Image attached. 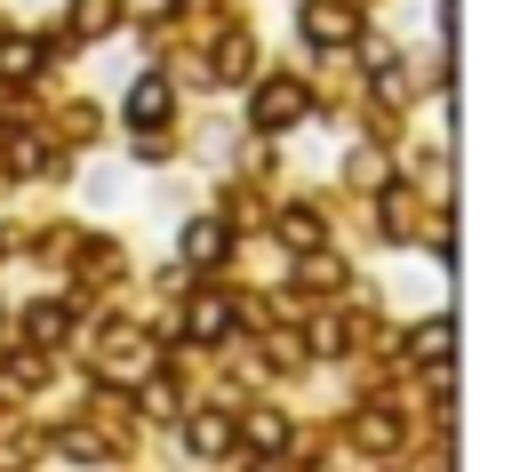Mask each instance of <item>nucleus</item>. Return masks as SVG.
Here are the masks:
<instances>
[{
	"mask_svg": "<svg viewBox=\"0 0 512 472\" xmlns=\"http://www.w3.org/2000/svg\"><path fill=\"white\" fill-rule=\"evenodd\" d=\"M304 112H312V88H304V80H264V88L248 96V120H256L264 136H280V128H296Z\"/></svg>",
	"mask_w": 512,
	"mask_h": 472,
	"instance_id": "1",
	"label": "nucleus"
},
{
	"mask_svg": "<svg viewBox=\"0 0 512 472\" xmlns=\"http://www.w3.org/2000/svg\"><path fill=\"white\" fill-rule=\"evenodd\" d=\"M304 40H320V48H352V40H360V16H352L344 0H312V8H304Z\"/></svg>",
	"mask_w": 512,
	"mask_h": 472,
	"instance_id": "2",
	"label": "nucleus"
},
{
	"mask_svg": "<svg viewBox=\"0 0 512 472\" xmlns=\"http://www.w3.org/2000/svg\"><path fill=\"white\" fill-rule=\"evenodd\" d=\"M232 320H240V312H232L224 296H192V304H184V336H192V344H224Z\"/></svg>",
	"mask_w": 512,
	"mask_h": 472,
	"instance_id": "3",
	"label": "nucleus"
},
{
	"mask_svg": "<svg viewBox=\"0 0 512 472\" xmlns=\"http://www.w3.org/2000/svg\"><path fill=\"white\" fill-rule=\"evenodd\" d=\"M168 104H176V96H168V80H136L120 112H128V120H136L144 136H160V120H168Z\"/></svg>",
	"mask_w": 512,
	"mask_h": 472,
	"instance_id": "4",
	"label": "nucleus"
},
{
	"mask_svg": "<svg viewBox=\"0 0 512 472\" xmlns=\"http://www.w3.org/2000/svg\"><path fill=\"white\" fill-rule=\"evenodd\" d=\"M224 240H232V232H224V224H216V216H192V224H184V240H176V248H184V264H216V256H224Z\"/></svg>",
	"mask_w": 512,
	"mask_h": 472,
	"instance_id": "5",
	"label": "nucleus"
},
{
	"mask_svg": "<svg viewBox=\"0 0 512 472\" xmlns=\"http://www.w3.org/2000/svg\"><path fill=\"white\" fill-rule=\"evenodd\" d=\"M184 448H192V456H224V448H232V416H216V408H200V416L184 424Z\"/></svg>",
	"mask_w": 512,
	"mask_h": 472,
	"instance_id": "6",
	"label": "nucleus"
},
{
	"mask_svg": "<svg viewBox=\"0 0 512 472\" xmlns=\"http://www.w3.org/2000/svg\"><path fill=\"white\" fill-rule=\"evenodd\" d=\"M232 440H248L256 456H280V448H288V416H272V408H256V416H248V424H240Z\"/></svg>",
	"mask_w": 512,
	"mask_h": 472,
	"instance_id": "7",
	"label": "nucleus"
},
{
	"mask_svg": "<svg viewBox=\"0 0 512 472\" xmlns=\"http://www.w3.org/2000/svg\"><path fill=\"white\" fill-rule=\"evenodd\" d=\"M24 328H32V344H64L72 304H56V296H48V304H32V312H24Z\"/></svg>",
	"mask_w": 512,
	"mask_h": 472,
	"instance_id": "8",
	"label": "nucleus"
},
{
	"mask_svg": "<svg viewBox=\"0 0 512 472\" xmlns=\"http://www.w3.org/2000/svg\"><path fill=\"white\" fill-rule=\"evenodd\" d=\"M248 64H256L248 32H224V40H216V80H248Z\"/></svg>",
	"mask_w": 512,
	"mask_h": 472,
	"instance_id": "9",
	"label": "nucleus"
},
{
	"mask_svg": "<svg viewBox=\"0 0 512 472\" xmlns=\"http://www.w3.org/2000/svg\"><path fill=\"white\" fill-rule=\"evenodd\" d=\"M448 344H456V328H448V320H424V328L408 336V360H424V368H440V352H448Z\"/></svg>",
	"mask_w": 512,
	"mask_h": 472,
	"instance_id": "10",
	"label": "nucleus"
},
{
	"mask_svg": "<svg viewBox=\"0 0 512 472\" xmlns=\"http://www.w3.org/2000/svg\"><path fill=\"white\" fill-rule=\"evenodd\" d=\"M40 72V40H0V80H32Z\"/></svg>",
	"mask_w": 512,
	"mask_h": 472,
	"instance_id": "11",
	"label": "nucleus"
},
{
	"mask_svg": "<svg viewBox=\"0 0 512 472\" xmlns=\"http://www.w3.org/2000/svg\"><path fill=\"white\" fill-rule=\"evenodd\" d=\"M112 8H120V0H72V32H80V40L112 32Z\"/></svg>",
	"mask_w": 512,
	"mask_h": 472,
	"instance_id": "12",
	"label": "nucleus"
},
{
	"mask_svg": "<svg viewBox=\"0 0 512 472\" xmlns=\"http://www.w3.org/2000/svg\"><path fill=\"white\" fill-rule=\"evenodd\" d=\"M40 168H48L40 136H8V176H40Z\"/></svg>",
	"mask_w": 512,
	"mask_h": 472,
	"instance_id": "13",
	"label": "nucleus"
},
{
	"mask_svg": "<svg viewBox=\"0 0 512 472\" xmlns=\"http://www.w3.org/2000/svg\"><path fill=\"white\" fill-rule=\"evenodd\" d=\"M280 232H288L296 248H312V240H320V216H312V208H288V216H280Z\"/></svg>",
	"mask_w": 512,
	"mask_h": 472,
	"instance_id": "14",
	"label": "nucleus"
},
{
	"mask_svg": "<svg viewBox=\"0 0 512 472\" xmlns=\"http://www.w3.org/2000/svg\"><path fill=\"white\" fill-rule=\"evenodd\" d=\"M336 280H344L336 256H312V264H304V288H336Z\"/></svg>",
	"mask_w": 512,
	"mask_h": 472,
	"instance_id": "15",
	"label": "nucleus"
},
{
	"mask_svg": "<svg viewBox=\"0 0 512 472\" xmlns=\"http://www.w3.org/2000/svg\"><path fill=\"white\" fill-rule=\"evenodd\" d=\"M360 440L368 448H392V416H360Z\"/></svg>",
	"mask_w": 512,
	"mask_h": 472,
	"instance_id": "16",
	"label": "nucleus"
},
{
	"mask_svg": "<svg viewBox=\"0 0 512 472\" xmlns=\"http://www.w3.org/2000/svg\"><path fill=\"white\" fill-rule=\"evenodd\" d=\"M136 8H144L152 24H160V16H176V0H136Z\"/></svg>",
	"mask_w": 512,
	"mask_h": 472,
	"instance_id": "17",
	"label": "nucleus"
}]
</instances>
